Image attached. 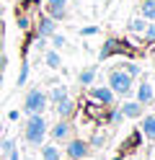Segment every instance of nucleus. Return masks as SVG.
Wrapping results in <instances>:
<instances>
[{
    "label": "nucleus",
    "mask_w": 155,
    "mask_h": 160,
    "mask_svg": "<svg viewBox=\"0 0 155 160\" xmlns=\"http://www.w3.org/2000/svg\"><path fill=\"white\" fill-rule=\"evenodd\" d=\"M47 132H49V124L44 114H28L26 116V124H23V139L34 147H41L47 139Z\"/></svg>",
    "instance_id": "obj_1"
},
{
    "label": "nucleus",
    "mask_w": 155,
    "mask_h": 160,
    "mask_svg": "<svg viewBox=\"0 0 155 160\" xmlns=\"http://www.w3.org/2000/svg\"><path fill=\"white\" fill-rule=\"evenodd\" d=\"M109 88L114 96H121V98H129L132 91H134V78H129L127 72H121V70L111 67L109 72Z\"/></svg>",
    "instance_id": "obj_2"
},
{
    "label": "nucleus",
    "mask_w": 155,
    "mask_h": 160,
    "mask_svg": "<svg viewBox=\"0 0 155 160\" xmlns=\"http://www.w3.org/2000/svg\"><path fill=\"white\" fill-rule=\"evenodd\" d=\"M47 91H41V88H31L23 98V114H44L47 111Z\"/></svg>",
    "instance_id": "obj_3"
},
{
    "label": "nucleus",
    "mask_w": 155,
    "mask_h": 160,
    "mask_svg": "<svg viewBox=\"0 0 155 160\" xmlns=\"http://www.w3.org/2000/svg\"><path fill=\"white\" fill-rule=\"evenodd\" d=\"M65 155L70 160H83L90 155V145L85 142V139H78V137H70L67 139V147H65Z\"/></svg>",
    "instance_id": "obj_4"
},
{
    "label": "nucleus",
    "mask_w": 155,
    "mask_h": 160,
    "mask_svg": "<svg viewBox=\"0 0 155 160\" xmlns=\"http://www.w3.org/2000/svg\"><path fill=\"white\" fill-rule=\"evenodd\" d=\"M47 134L54 139V145L67 142V139L72 137V124H70V119H59L54 127H49V132H47Z\"/></svg>",
    "instance_id": "obj_5"
},
{
    "label": "nucleus",
    "mask_w": 155,
    "mask_h": 160,
    "mask_svg": "<svg viewBox=\"0 0 155 160\" xmlns=\"http://www.w3.org/2000/svg\"><path fill=\"white\" fill-rule=\"evenodd\" d=\"M88 93H90L93 101L101 103V106H114V98H116V96L111 93V88H109V85H96V88H90Z\"/></svg>",
    "instance_id": "obj_6"
},
{
    "label": "nucleus",
    "mask_w": 155,
    "mask_h": 160,
    "mask_svg": "<svg viewBox=\"0 0 155 160\" xmlns=\"http://www.w3.org/2000/svg\"><path fill=\"white\" fill-rule=\"evenodd\" d=\"M134 93V101L142 103V106H150L152 103V98H155V88L147 83V80H142V83L137 85V91H132Z\"/></svg>",
    "instance_id": "obj_7"
},
{
    "label": "nucleus",
    "mask_w": 155,
    "mask_h": 160,
    "mask_svg": "<svg viewBox=\"0 0 155 160\" xmlns=\"http://www.w3.org/2000/svg\"><path fill=\"white\" fill-rule=\"evenodd\" d=\"M54 31H57V21H54V18H49L47 13L39 16V21H36V34L44 36V39H49Z\"/></svg>",
    "instance_id": "obj_8"
},
{
    "label": "nucleus",
    "mask_w": 155,
    "mask_h": 160,
    "mask_svg": "<svg viewBox=\"0 0 155 160\" xmlns=\"http://www.w3.org/2000/svg\"><path fill=\"white\" fill-rule=\"evenodd\" d=\"M119 111L124 114V119H140V116L145 114V106L137 103V101H124V103L119 106Z\"/></svg>",
    "instance_id": "obj_9"
},
{
    "label": "nucleus",
    "mask_w": 155,
    "mask_h": 160,
    "mask_svg": "<svg viewBox=\"0 0 155 160\" xmlns=\"http://www.w3.org/2000/svg\"><path fill=\"white\" fill-rule=\"evenodd\" d=\"M54 111H57L59 119H70L72 114H75V103H72V98L67 96V98H62L59 103H54Z\"/></svg>",
    "instance_id": "obj_10"
},
{
    "label": "nucleus",
    "mask_w": 155,
    "mask_h": 160,
    "mask_svg": "<svg viewBox=\"0 0 155 160\" xmlns=\"http://www.w3.org/2000/svg\"><path fill=\"white\" fill-rule=\"evenodd\" d=\"M119 42H116V39H106V42H103V47L98 49V59H101V62H103V59H109L114 52H119Z\"/></svg>",
    "instance_id": "obj_11"
},
{
    "label": "nucleus",
    "mask_w": 155,
    "mask_h": 160,
    "mask_svg": "<svg viewBox=\"0 0 155 160\" xmlns=\"http://www.w3.org/2000/svg\"><path fill=\"white\" fill-rule=\"evenodd\" d=\"M142 119V134L147 139H155V114H147V116H140Z\"/></svg>",
    "instance_id": "obj_12"
},
{
    "label": "nucleus",
    "mask_w": 155,
    "mask_h": 160,
    "mask_svg": "<svg viewBox=\"0 0 155 160\" xmlns=\"http://www.w3.org/2000/svg\"><path fill=\"white\" fill-rule=\"evenodd\" d=\"M41 160H62L59 147L52 142V145H41Z\"/></svg>",
    "instance_id": "obj_13"
},
{
    "label": "nucleus",
    "mask_w": 155,
    "mask_h": 160,
    "mask_svg": "<svg viewBox=\"0 0 155 160\" xmlns=\"http://www.w3.org/2000/svg\"><path fill=\"white\" fill-rule=\"evenodd\" d=\"M44 62H47V67H52V70H59V67H62V57H59L57 49H47V52H44Z\"/></svg>",
    "instance_id": "obj_14"
},
{
    "label": "nucleus",
    "mask_w": 155,
    "mask_h": 160,
    "mask_svg": "<svg viewBox=\"0 0 155 160\" xmlns=\"http://www.w3.org/2000/svg\"><path fill=\"white\" fill-rule=\"evenodd\" d=\"M62 98H67V88L65 85H54L52 91H47V101H52V103H59Z\"/></svg>",
    "instance_id": "obj_15"
},
{
    "label": "nucleus",
    "mask_w": 155,
    "mask_h": 160,
    "mask_svg": "<svg viewBox=\"0 0 155 160\" xmlns=\"http://www.w3.org/2000/svg\"><path fill=\"white\" fill-rule=\"evenodd\" d=\"M116 70H121V72H127L129 78H140V72H142L137 62H124V59H121V62L116 65Z\"/></svg>",
    "instance_id": "obj_16"
},
{
    "label": "nucleus",
    "mask_w": 155,
    "mask_h": 160,
    "mask_svg": "<svg viewBox=\"0 0 155 160\" xmlns=\"http://www.w3.org/2000/svg\"><path fill=\"white\" fill-rule=\"evenodd\" d=\"M140 16L145 18V21H155V0H142Z\"/></svg>",
    "instance_id": "obj_17"
},
{
    "label": "nucleus",
    "mask_w": 155,
    "mask_h": 160,
    "mask_svg": "<svg viewBox=\"0 0 155 160\" xmlns=\"http://www.w3.org/2000/svg\"><path fill=\"white\" fill-rule=\"evenodd\" d=\"M93 80H96V67H85V70H80V75H78V83H80V85H90Z\"/></svg>",
    "instance_id": "obj_18"
},
{
    "label": "nucleus",
    "mask_w": 155,
    "mask_h": 160,
    "mask_svg": "<svg viewBox=\"0 0 155 160\" xmlns=\"http://www.w3.org/2000/svg\"><path fill=\"white\" fill-rule=\"evenodd\" d=\"M145 26H147V21H145L142 16H137V18H132V21L127 23V28H129L132 34H142V31H145Z\"/></svg>",
    "instance_id": "obj_19"
},
{
    "label": "nucleus",
    "mask_w": 155,
    "mask_h": 160,
    "mask_svg": "<svg viewBox=\"0 0 155 160\" xmlns=\"http://www.w3.org/2000/svg\"><path fill=\"white\" fill-rule=\"evenodd\" d=\"M49 42H52V47H54V49H62V47L67 44V39L62 36V34H57V31H54V34L49 36Z\"/></svg>",
    "instance_id": "obj_20"
},
{
    "label": "nucleus",
    "mask_w": 155,
    "mask_h": 160,
    "mask_svg": "<svg viewBox=\"0 0 155 160\" xmlns=\"http://www.w3.org/2000/svg\"><path fill=\"white\" fill-rule=\"evenodd\" d=\"M16 21H18V28H21V31H28V28H31V18H28L26 13H18Z\"/></svg>",
    "instance_id": "obj_21"
},
{
    "label": "nucleus",
    "mask_w": 155,
    "mask_h": 160,
    "mask_svg": "<svg viewBox=\"0 0 155 160\" xmlns=\"http://www.w3.org/2000/svg\"><path fill=\"white\" fill-rule=\"evenodd\" d=\"M26 80H28V62L21 65V72H18V80H16L18 88H21V85H26Z\"/></svg>",
    "instance_id": "obj_22"
},
{
    "label": "nucleus",
    "mask_w": 155,
    "mask_h": 160,
    "mask_svg": "<svg viewBox=\"0 0 155 160\" xmlns=\"http://www.w3.org/2000/svg\"><path fill=\"white\" fill-rule=\"evenodd\" d=\"M142 36H145V42H155V23H152V21H150L147 26H145Z\"/></svg>",
    "instance_id": "obj_23"
},
{
    "label": "nucleus",
    "mask_w": 155,
    "mask_h": 160,
    "mask_svg": "<svg viewBox=\"0 0 155 160\" xmlns=\"http://www.w3.org/2000/svg\"><path fill=\"white\" fill-rule=\"evenodd\" d=\"M103 142H106V134H101V132H98V134H93V137H90V142H88V145H90V147H101Z\"/></svg>",
    "instance_id": "obj_24"
},
{
    "label": "nucleus",
    "mask_w": 155,
    "mask_h": 160,
    "mask_svg": "<svg viewBox=\"0 0 155 160\" xmlns=\"http://www.w3.org/2000/svg\"><path fill=\"white\" fill-rule=\"evenodd\" d=\"M13 147H16V142H13V139H0V150H3L5 155H8Z\"/></svg>",
    "instance_id": "obj_25"
},
{
    "label": "nucleus",
    "mask_w": 155,
    "mask_h": 160,
    "mask_svg": "<svg viewBox=\"0 0 155 160\" xmlns=\"http://www.w3.org/2000/svg\"><path fill=\"white\" fill-rule=\"evenodd\" d=\"M70 0H47V8H67Z\"/></svg>",
    "instance_id": "obj_26"
},
{
    "label": "nucleus",
    "mask_w": 155,
    "mask_h": 160,
    "mask_svg": "<svg viewBox=\"0 0 155 160\" xmlns=\"http://www.w3.org/2000/svg\"><path fill=\"white\" fill-rule=\"evenodd\" d=\"M109 119H111V124H119V122H121V119H124V114L119 111V108H114V111L109 114Z\"/></svg>",
    "instance_id": "obj_27"
},
{
    "label": "nucleus",
    "mask_w": 155,
    "mask_h": 160,
    "mask_svg": "<svg viewBox=\"0 0 155 160\" xmlns=\"http://www.w3.org/2000/svg\"><path fill=\"white\" fill-rule=\"evenodd\" d=\"M80 34L83 36H93V34H98V26H85V28H80Z\"/></svg>",
    "instance_id": "obj_28"
},
{
    "label": "nucleus",
    "mask_w": 155,
    "mask_h": 160,
    "mask_svg": "<svg viewBox=\"0 0 155 160\" xmlns=\"http://www.w3.org/2000/svg\"><path fill=\"white\" fill-rule=\"evenodd\" d=\"M5 65H8V57H5V52H3V47H0V75L5 72Z\"/></svg>",
    "instance_id": "obj_29"
},
{
    "label": "nucleus",
    "mask_w": 155,
    "mask_h": 160,
    "mask_svg": "<svg viewBox=\"0 0 155 160\" xmlns=\"http://www.w3.org/2000/svg\"><path fill=\"white\" fill-rule=\"evenodd\" d=\"M34 47L39 49V52H41V49H47V39H44V36H39V39H36V44H34Z\"/></svg>",
    "instance_id": "obj_30"
},
{
    "label": "nucleus",
    "mask_w": 155,
    "mask_h": 160,
    "mask_svg": "<svg viewBox=\"0 0 155 160\" xmlns=\"http://www.w3.org/2000/svg\"><path fill=\"white\" fill-rule=\"evenodd\" d=\"M8 160H18V152H16V147H13V150L8 152Z\"/></svg>",
    "instance_id": "obj_31"
},
{
    "label": "nucleus",
    "mask_w": 155,
    "mask_h": 160,
    "mask_svg": "<svg viewBox=\"0 0 155 160\" xmlns=\"http://www.w3.org/2000/svg\"><path fill=\"white\" fill-rule=\"evenodd\" d=\"M3 13H5V8H3V5H0V21H3Z\"/></svg>",
    "instance_id": "obj_32"
},
{
    "label": "nucleus",
    "mask_w": 155,
    "mask_h": 160,
    "mask_svg": "<svg viewBox=\"0 0 155 160\" xmlns=\"http://www.w3.org/2000/svg\"><path fill=\"white\" fill-rule=\"evenodd\" d=\"M114 160H124V158H121V155H116V158H114Z\"/></svg>",
    "instance_id": "obj_33"
},
{
    "label": "nucleus",
    "mask_w": 155,
    "mask_h": 160,
    "mask_svg": "<svg viewBox=\"0 0 155 160\" xmlns=\"http://www.w3.org/2000/svg\"><path fill=\"white\" fill-rule=\"evenodd\" d=\"M152 103H155V98H152Z\"/></svg>",
    "instance_id": "obj_34"
}]
</instances>
